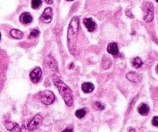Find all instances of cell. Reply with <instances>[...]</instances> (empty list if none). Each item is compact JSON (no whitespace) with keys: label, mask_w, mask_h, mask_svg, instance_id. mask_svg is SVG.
I'll return each mask as SVG.
<instances>
[{"label":"cell","mask_w":158,"mask_h":132,"mask_svg":"<svg viewBox=\"0 0 158 132\" xmlns=\"http://www.w3.org/2000/svg\"><path fill=\"white\" fill-rule=\"evenodd\" d=\"M30 80H32V83L36 84L40 80L42 77V70L40 67L35 68L34 70H32L30 73Z\"/></svg>","instance_id":"6"},{"label":"cell","mask_w":158,"mask_h":132,"mask_svg":"<svg viewBox=\"0 0 158 132\" xmlns=\"http://www.w3.org/2000/svg\"><path fill=\"white\" fill-rule=\"evenodd\" d=\"M42 121V117L41 115L37 114L36 115L32 121H30L27 125V128L30 131H35V130L38 129L39 127L41 126Z\"/></svg>","instance_id":"5"},{"label":"cell","mask_w":158,"mask_h":132,"mask_svg":"<svg viewBox=\"0 0 158 132\" xmlns=\"http://www.w3.org/2000/svg\"><path fill=\"white\" fill-rule=\"evenodd\" d=\"M150 110L148 105H147L146 104H141L138 107V112L141 114V115H147Z\"/></svg>","instance_id":"15"},{"label":"cell","mask_w":158,"mask_h":132,"mask_svg":"<svg viewBox=\"0 0 158 132\" xmlns=\"http://www.w3.org/2000/svg\"><path fill=\"white\" fill-rule=\"evenodd\" d=\"M19 20L23 24H29L32 21V17L29 13H24L20 15Z\"/></svg>","instance_id":"12"},{"label":"cell","mask_w":158,"mask_h":132,"mask_svg":"<svg viewBox=\"0 0 158 132\" xmlns=\"http://www.w3.org/2000/svg\"><path fill=\"white\" fill-rule=\"evenodd\" d=\"M107 51L110 54L116 56L119 53L118 46L116 42H110L107 46Z\"/></svg>","instance_id":"11"},{"label":"cell","mask_w":158,"mask_h":132,"mask_svg":"<svg viewBox=\"0 0 158 132\" xmlns=\"http://www.w3.org/2000/svg\"><path fill=\"white\" fill-rule=\"evenodd\" d=\"M40 100L46 105L52 104L55 100L54 94L50 90H44L40 94Z\"/></svg>","instance_id":"4"},{"label":"cell","mask_w":158,"mask_h":132,"mask_svg":"<svg viewBox=\"0 0 158 132\" xmlns=\"http://www.w3.org/2000/svg\"><path fill=\"white\" fill-rule=\"evenodd\" d=\"M31 5H32V9H39L42 5V0H32Z\"/></svg>","instance_id":"19"},{"label":"cell","mask_w":158,"mask_h":132,"mask_svg":"<svg viewBox=\"0 0 158 132\" xmlns=\"http://www.w3.org/2000/svg\"><path fill=\"white\" fill-rule=\"evenodd\" d=\"M132 65H133V67L140 68L143 65V61L140 57L133 58L132 60Z\"/></svg>","instance_id":"17"},{"label":"cell","mask_w":158,"mask_h":132,"mask_svg":"<svg viewBox=\"0 0 158 132\" xmlns=\"http://www.w3.org/2000/svg\"><path fill=\"white\" fill-rule=\"evenodd\" d=\"M79 19L78 16H74L71 20V22L69 23V28H68V32H67V40H68V47L70 52H73L75 50V44L77 42V36L79 32Z\"/></svg>","instance_id":"2"},{"label":"cell","mask_w":158,"mask_h":132,"mask_svg":"<svg viewBox=\"0 0 158 132\" xmlns=\"http://www.w3.org/2000/svg\"><path fill=\"white\" fill-rule=\"evenodd\" d=\"M10 35L14 39H17V40H20L23 37V33H22L20 30H16V29H13L10 31Z\"/></svg>","instance_id":"14"},{"label":"cell","mask_w":158,"mask_h":132,"mask_svg":"<svg viewBox=\"0 0 158 132\" xmlns=\"http://www.w3.org/2000/svg\"><path fill=\"white\" fill-rule=\"evenodd\" d=\"M62 132H73V131L71 128H67V129L63 130Z\"/></svg>","instance_id":"25"},{"label":"cell","mask_w":158,"mask_h":132,"mask_svg":"<svg viewBox=\"0 0 158 132\" xmlns=\"http://www.w3.org/2000/svg\"><path fill=\"white\" fill-rule=\"evenodd\" d=\"M156 2H157V3H158V0H156Z\"/></svg>","instance_id":"30"},{"label":"cell","mask_w":158,"mask_h":132,"mask_svg":"<svg viewBox=\"0 0 158 132\" xmlns=\"http://www.w3.org/2000/svg\"><path fill=\"white\" fill-rule=\"evenodd\" d=\"M157 70H158V66H157Z\"/></svg>","instance_id":"31"},{"label":"cell","mask_w":158,"mask_h":132,"mask_svg":"<svg viewBox=\"0 0 158 132\" xmlns=\"http://www.w3.org/2000/svg\"><path fill=\"white\" fill-rule=\"evenodd\" d=\"M152 124H153V126L158 127V116L153 117V120H152Z\"/></svg>","instance_id":"22"},{"label":"cell","mask_w":158,"mask_h":132,"mask_svg":"<svg viewBox=\"0 0 158 132\" xmlns=\"http://www.w3.org/2000/svg\"><path fill=\"white\" fill-rule=\"evenodd\" d=\"M102 66H103V67L104 69H108L110 66H111V60H110L106 56H104V57H103V60H102Z\"/></svg>","instance_id":"16"},{"label":"cell","mask_w":158,"mask_h":132,"mask_svg":"<svg viewBox=\"0 0 158 132\" xmlns=\"http://www.w3.org/2000/svg\"><path fill=\"white\" fill-rule=\"evenodd\" d=\"M0 40H1V33H0Z\"/></svg>","instance_id":"29"},{"label":"cell","mask_w":158,"mask_h":132,"mask_svg":"<svg viewBox=\"0 0 158 132\" xmlns=\"http://www.w3.org/2000/svg\"><path fill=\"white\" fill-rule=\"evenodd\" d=\"M19 132H30V130L26 128L24 125H22V127H20Z\"/></svg>","instance_id":"23"},{"label":"cell","mask_w":158,"mask_h":132,"mask_svg":"<svg viewBox=\"0 0 158 132\" xmlns=\"http://www.w3.org/2000/svg\"><path fill=\"white\" fill-rule=\"evenodd\" d=\"M143 9L145 11V15L143 16V20L147 23H151L153 20L154 16V8L151 3H147L143 6Z\"/></svg>","instance_id":"3"},{"label":"cell","mask_w":158,"mask_h":132,"mask_svg":"<svg viewBox=\"0 0 158 132\" xmlns=\"http://www.w3.org/2000/svg\"><path fill=\"white\" fill-rule=\"evenodd\" d=\"M126 77L130 81L133 83H140L142 80V76L136 73L130 72L126 75Z\"/></svg>","instance_id":"8"},{"label":"cell","mask_w":158,"mask_h":132,"mask_svg":"<svg viewBox=\"0 0 158 132\" xmlns=\"http://www.w3.org/2000/svg\"><path fill=\"white\" fill-rule=\"evenodd\" d=\"M129 132H136V130L134 129V128H130Z\"/></svg>","instance_id":"27"},{"label":"cell","mask_w":158,"mask_h":132,"mask_svg":"<svg viewBox=\"0 0 158 132\" xmlns=\"http://www.w3.org/2000/svg\"><path fill=\"white\" fill-rule=\"evenodd\" d=\"M52 79L53 84L57 87L66 104L68 107H71L73 104V94L70 88L62 80H60L56 75H52Z\"/></svg>","instance_id":"1"},{"label":"cell","mask_w":158,"mask_h":132,"mask_svg":"<svg viewBox=\"0 0 158 132\" xmlns=\"http://www.w3.org/2000/svg\"><path fill=\"white\" fill-rule=\"evenodd\" d=\"M45 1H46L48 4H52V3H53V0H45Z\"/></svg>","instance_id":"26"},{"label":"cell","mask_w":158,"mask_h":132,"mask_svg":"<svg viewBox=\"0 0 158 132\" xmlns=\"http://www.w3.org/2000/svg\"><path fill=\"white\" fill-rule=\"evenodd\" d=\"M40 35V31L38 30H32L29 36V39L30 38H36Z\"/></svg>","instance_id":"20"},{"label":"cell","mask_w":158,"mask_h":132,"mask_svg":"<svg viewBox=\"0 0 158 132\" xmlns=\"http://www.w3.org/2000/svg\"><path fill=\"white\" fill-rule=\"evenodd\" d=\"M87 114V111H86V110L84 109H79L77 110L76 113H75V115H76V117L79 118V119H81L83 117H85V115Z\"/></svg>","instance_id":"18"},{"label":"cell","mask_w":158,"mask_h":132,"mask_svg":"<svg viewBox=\"0 0 158 132\" xmlns=\"http://www.w3.org/2000/svg\"><path fill=\"white\" fill-rule=\"evenodd\" d=\"M52 19V8H46L44 12L40 17V20L44 23H50Z\"/></svg>","instance_id":"7"},{"label":"cell","mask_w":158,"mask_h":132,"mask_svg":"<svg viewBox=\"0 0 158 132\" xmlns=\"http://www.w3.org/2000/svg\"><path fill=\"white\" fill-rule=\"evenodd\" d=\"M126 15H127V16H129V17H130V18H133V15H132V13H130V10H128V11H126Z\"/></svg>","instance_id":"24"},{"label":"cell","mask_w":158,"mask_h":132,"mask_svg":"<svg viewBox=\"0 0 158 132\" xmlns=\"http://www.w3.org/2000/svg\"><path fill=\"white\" fill-rule=\"evenodd\" d=\"M67 1H68V2H71V1H73V0H67Z\"/></svg>","instance_id":"28"},{"label":"cell","mask_w":158,"mask_h":132,"mask_svg":"<svg viewBox=\"0 0 158 132\" xmlns=\"http://www.w3.org/2000/svg\"><path fill=\"white\" fill-rule=\"evenodd\" d=\"M94 90V85L91 83L86 82L82 84V90L86 94H89L93 92Z\"/></svg>","instance_id":"13"},{"label":"cell","mask_w":158,"mask_h":132,"mask_svg":"<svg viewBox=\"0 0 158 132\" xmlns=\"http://www.w3.org/2000/svg\"><path fill=\"white\" fill-rule=\"evenodd\" d=\"M93 107L95 109L99 110H102L104 109V105L102 104L100 102H95L93 104Z\"/></svg>","instance_id":"21"},{"label":"cell","mask_w":158,"mask_h":132,"mask_svg":"<svg viewBox=\"0 0 158 132\" xmlns=\"http://www.w3.org/2000/svg\"><path fill=\"white\" fill-rule=\"evenodd\" d=\"M83 23L89 32H93L94 30H96V23L90 18L85 19L83 21Z\"/></svg>","instance_id":"9"},{"label":"cell","mask_w":158,"mask_h":132,"mask_svg":"<svg viewBox=\"0 0 158 132\" xmlns=\"http://www.w3.org/2000/svg\"><path fill=\"white\" fill-rule=\"evenodd\" d=\"M5 128L9 131L11 132H19L20 127L19 125L16 124V123L10 122V121H7L5 124Z\"/></svg>","instance_id":"10"}]
</instances>
